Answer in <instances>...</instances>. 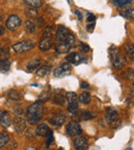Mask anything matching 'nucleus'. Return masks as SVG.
Returning <instances> with one entry per match:
<instances>
[{"label": "nucleus", "mask_w": 134, "mask_h": 150, "mask_svg": "<svg viewBox=\"0 0 134 150\" xmlns=\"http://www.w3.org/2000/svg\"><path fill=\"white\" fill-rule=\"evenodd\" d=\"M43 116V105L41 102H35L30 105L27 109V121L29 125H33L39 122Z\"/></svg>", "instance_id": "f257e3e1"}, {"label": "nucleus", "mask_w": 134, "mask_h": 150, "mask_svg": "<svg viewBox=\"0 0 134 150\" xmlns=\"http://www.w3.org/2000/svg\"><path fill=\"white\" fill-rule=\"evenodd\" d=\"M109 54H110V58L113 60V65L115 69L121 70L125 67L126 63H127L126 57L118 48H115V46H111V48L109 50Z\"/></svg>", "instance_id": "f03ea898"}, {"label": "nucleus", "mask_w": 134, "mask_h": 150, "mask_svg": "<svg viewBox=\"0 0 134 150\" xmlns=\"http://www.w3.org/2000/svg\"><path fill=\"white\" fill-rule=\"evenodd\" d=\"M106 121L115 127H119L121 125V121L119 120V113L115 108H107L105 112Z\"/></svg>", "instance_id": "7ed1b4c3"}, {"label": "nucleus", "mask_w": 134, "mask_h": 150, "mask_svg": "<svg viewBox=\"0 0 134 150\" xmlns=\"http://www.w3.org/2000/svg\"><path fill=\"white\" fill-rule=\"evenodd\" d=\"M33 47L34 42L31 41V40H24V41H20L13 45V50L17 54H22V52H28V50H30Z\"/></svg>", "instance_id": "20e7f679"}, {"label": "nucleus", "mask_w": 134, "mask_h": 150, "mask_svg": "<svg viewBox=\"0 0 134 150\" xmlns=\"http://www.w3.org/2000/svg\"><path fill=\"white\" fill-rule=\"evenodd\" d=\"M72 71V65L69 63H64L61 64L59 67H57L54 71V76L55 77H64L69 75Z\"/></svg>", "instance_id": "39448f33"}, {"label": "nucleus", "mask_w": 134, "mask_h": 150, "mask_svg": "<svg viewBox=\"0 0 134 150\" xmlns=\"http://www.w3.org/2000/svg\"><path fill=\"white\" fill-rule=\"evenodd\" d=\"M66 132L67 134L71 137H78V136H81L83 133V129L81 127L80 123L78 121H70L66 127Z\"/></svg>", "instance_id": "423d86ee"}, {"label": "nucleus", "mask_w": 134, "mask_h": 150, "mask_svg": "<svg viewBox=\"0 0 134 150\" xmlns=\"http://www.w3.org/2000/svg\"><path fill=\"white\" fill-rule=\"evenodd\" d=\"M21 23L22 21L20 17H18L17 15H11L6 21V28L11 31H15L21 26Z\"/></svg>", "instance_id": "0eeeda50"}, {"label": "nucleus", "mask_w": 134, "mask_h": 150, "mask_svg": "<svg viewBox=\"0 0 134 150\" xmlns=\"http://www.w3.org/2000/svg\"><path fill=\"white\" fill-rule=\"evenodd\" d=\"M14 129L17 133H23L26 129V120L21 116V115H18L14 119Z\"/></svg>", "instance_id": "6e6552de"}, {"label": "nucleus", "mask_w": 134, "mask_h": 150, "mask_svg": "<svg viewBox=\"0 0 134 150\" xmlns=\"http://www.w3.org/2000/svg\"><path fill=\"white\" fill-rule=\"evenodd\" d=\"M65 120H66V115H65L64 113H56V114H54L48 119L51 125H57V127L62 125Z\"/></svg>", "instance_id": "1a4fd4ad"}, {"label": "nucleus", "mask_w": 134, "mask_h": 150, "mask_svg": "<svg viewBox=\"0 0 134 150\" xmlns=\"http://www.w3.org/2000/svg\"><path fill=\"white\" fill-rule=\"evenodd\" d=\"M52 133L53 132L51 131L50 127H48V125H46V123H40L35 129V135L39 136V137H48V136Z\"/></svg>", "instance_id": "9d476101"}, {"label": "nucleus", "mask_w": 134, "mask_h": 150, "mask_svg": "<svg viewBox=\"0 0 134 150\" xmlns=\"http://www.w3.org/2000/svg\"><path fill=\"white\" fill-rule=\"evenodd\" d=\"M69 33L70 32H69V30H68V28H66L65 26H59L56 32V39L58 40L59 42L64 41Z\"/></svg>", "instance_id": "9b49d317"}, {"label": "nucleus", "mask_w": 134, "mask_h": 150, "mask_svg": "<svg viewBox=\"0 0 134 150\" xmlns=\"http://www.w3.org/2000/svg\"><path fill=\"white\" fill-rule=\"evenodd\" d=\"M73 145L76 150H86L89 146V143L86 137H81L80 136V137H78L74 140Z\"/></svg>", "instance_id": "f8f14e48"}, {"label": "nucleus", "mask_w": 134, "mask_h": 150, "mask_svg": "<svg viewBox=\"0 0 134 150\" xmlns=\"http://www.w3.org/2000/svg\"><path fill=\"white\" fill-rule=\"evenodd\" d=\"M53 44H54V39H53V38L41 37L38 46H39V48L41 50L46 52V50H51V48H52Z\"/></svg>", "instance_id": "ddd939ff"}, {"label": "nucleus", "mask_w": 134, "mask_h": 150, "mask_svg": "<svg viewBox=\"0 0 134 150\" xmlns=\"http://www.w3.org/2000/svg\"><path fill=\"white\" fill-rule=\"evenodd\" d=\"M0 125L3 127H9L11 125V118L7 111H0Z\"/></svg>", "instance_id": "4468645a"}, {"label": "nucleus", "mask_w": 134, "mask_h": 150, "mask_svg": "<svg viewBox=\"0 0 134 150\" xmlns=\"http://www.w3.org/2000/svg\"><path fill=\"white\" fill-rule=\"evenodd\" d=\"M66 60L67 62L71 65H78L80 63L83 62V57L78 52H71V54H69L66 57Z\"/></svg>", "instance_id": "2eb2a0df"}, {"label": "nucleus", "mask_w": 134, "mask_h": 150, "mask_svg": "<svg viewBox=\"0 0 134 150\" xmlns=\"http://www.w3.org/2000/svg\"><path fill=\"white\" fill-rule=\"evenodd\" d=\"M65 97L64 94H63V91L62 90H58L55 92L54 95V103L56 105H59V106H62L65 102Z\"/></svg>", "instance_id": "dca6fc26"}, {"label": "nucleus", "mask_w": 134, "mask_h": 150, "mask_svg": "<svg viewBox=\"0 0 134 150\" xmlns=\"http://www.w3.org/2000/svg\"><path fill=\"white\" fill-rule=\"evenodd\" d=\"M70 50H71V47H70L65 41L60 42L56 47V52H58V54H66V52H68Z\"/></svg>", "instance_id": "f3484780"}, {"label": "nucleus", "mask_w": 134, "mask_h": 150, "mask_svg": "<svg viewBox=\"0 0 134 150\" xmlns=\"http://www.w3.org/2000/svg\"><path fill=\"white\" fill-rule=\"evenodd\" d=\"M124 50H125L126 54L128 56V58H130V60L133 61L134 59V45L133 43H130V42H127L124 46Z\"/></svg>", "instance_id": "a211bd4d"}, {"label": "nucleus", "mask_w": 134, "mask_h": 150, "mask_svg": "<svg viewBox=\"0 0 134 150\" xmlns=\"http://www.w3.org/2000/svg\"><path fill=\"white\" fill-rule=\"evenodd\" d=\"M51 69H52L51 65H44V66L40 67L37 70V72H36V76H38V77H44V76H46L48 74Z\"/></svg>", "instance_id": "6ab92c4d"}, {"label": "nucleus", "mask_w": 134, "mask_h": 150, "mask_svg": "<svg viewBox=\"0 0 134 150\" xmlns=\"http://www.w3.org/2000/svg\"><path fill=\"white\" fill-rule=\"evenodd\" d=\"M41 65V60L40 59H33L27 64V70L28 71H33L37 69L38 67Z\"/></svg>", "instance_id": "aec40b11"}, {"label": "nucleus", "mask_w": 134, "mask_h": 150, "mask_svg": "<svg viewBox=\"0 0 134 150\" xmlns=\"http://www.w3.org/2000/svg\"><path fill=\"white\" fill-rule=\"evenodd\" d=\"M65 100L67 101V103H78V97L76 93L67 92V93H65Z\"/></svg>", "instance_id": "412c9836"}, {"label": "nucleus", "mask_w": 134, "mask_h": 150, "mask_svg": "<svg viewBox=\"0 0 134 150\" xmlns=\"http://www.w3.org/2000/svg\"><path fill=\"white\" fill-rule=\"evenodd\" d=\"M24 3L29 7L37 8V7H40L43 4V1L42 0H24Z\"/></svg>", "instance_id": "4be33fe9"}, {"label": "nucleus", "mask_w": 134, "mask_h": 150, "mask_svg": "<svg viewBox=\"0 0 134 150\" xmlns=\"http://www.w3.org/2000/svg\"><path fill=\"white\" fill-rule=\"evenodd\" d=\"M120 15L122 17L126 18V19H129V20H133L134 18V11L133 8H124L120 11Z\"/></svg>", "instance_id": "5701e85b"}, {"label": "nucleus", "mask_w": 134, "mask_h": 150, "mask_svg": "<svg viewBox=\"0 0 134 150\" xmlns=\"http://www.w3.org/2000/svg\"><path fill=\"white\" fill-rule=\"evenodd\" d=\"M11 69V61L5 59V60L0 61V72H7Z\"/></svg>", "instance_id": "b1692460"}, {"label": "nucleus", "mask_w": 134, "mask_h": 150, "mask_svg": "<svg viewBox=\"0 0 134 150\" xmlns=\"http://www.w3.org/2000/svg\"><path fill=\"white\" fill-rule=\"evenodd\" d=\"M78 101H80L81 103H83V104H85V105L90 104V102H91V95L89 94L88 92H84L83 94H81L80 97H78Z\"/></svg>", "instance_id": "393cba45"}, {"label": "nucleus", "mask_w": 134, "mask_h": 150, "mask_svg": "<svg viewBox=\"0 0 134 150\" xmlns=\"http://www.w3.org/2000/svg\"><path fill=\"white\" fill-rule=\"evenodd\" d=\"M25 30L27 33L34 34L36 32V25L32 21H27L25 23Z\"/></svg>", "instance_id": "a878e982"}, {"label": "nucleus", "mask_w": 134, "mask_h": 150, "mask_svg": "<svg viewBox=\"0 0 134 150\" xmlns=\"http://www.w3.org/2000/svg\"><path fill=\"white\" fill-rule=\"evenodd\" d=\"M133 0H111V2L113 3V5H115L117 7H124L128 6V5L132 4Z\"/></svg>", "instance_id": "bb28decb"}, {"label": "nucleus", "mask_w": 134, "mask_h": 150, "mask_svg": "<svg viewBox=\"0 0 134 150\" xmlns=\"http://www.w3.org/2000/svg\"><path fill=\"white\" fill-rule=\"evenodd\" d=\"M25 13L27 16V18H30V19H37L38 18V13L36 11V8H34V7H28V8H26Z\"/></svg>", "instance_id": "cd10ccee"}, {"label": "nucleus", "mask_w": 134, "mask_h": 150, "mask_svg": "<svg viewBox=\"0 0 134 150\" xmlns=\"http://www.w3.org/2000/svg\"><path fill=\"white\" fill-rule=\"evenodd\" d=\"M9 142V136L7 133L5 132H2V133H0V148L4 147L7 143Z\"/></svg>", "instance_id": "c85d7f7f"}, {"label": "nucleus", "mask_w": 134, "mask_h": 150, "mask_svg": "<svg viewBox=\"0 0 134 150\" xmlns=\"http://www.w3.org/2000/svg\"><path fill=\"white\" fill-rule=\"evenodd\" d=\"M54 36V28L53 26H46L42 31V37H48V38H53Z\"/></svg>", "instance_id": "c756f323"}, {"label": "nucleus", "mask_w": 134, "mask_h": 150, "mask_svg": "<svg viewBox=\"0 0 134 150\" xmlns=\"http://www.w3.org/2000/svg\"><path fill=\"white\" fill-rule=\"evenodd\" d=\"M78 116L80 117L81 120H88V119L94 118V115H93L91 112H89V111H82V112L78 113Z\"/></svg>", "instance_id": "7c9ffc66"}, {"label": "nucleus", "mask_w": 134, "mask_h": 150, "mask_svg": "<svg viewBox=\"0 0 134 150\" xmlns=\"http://www.w3.org/2000/svg\"><path fill=\"white\" fill-rule=\"evenodd\" d=\"M7 96H9V98L11 99V101H20L21 100V95L19 94V92H17V91H15V90L9 91Z\"/></svg>", "instance_id": "2f4dec72"}, {"label": "nucleus", "mask_w": 134, "mask_h": 150, "mask_svg": "<svg viewBox=\"0 0 134 150\" xmlns=\"http://www.w3.org/2000/svg\"><path fill=\"white\" fill-rule=\"evenodd\" d=\"M68 112L71 114L76 115L78 112V103H68V108H67Z\"/></svg>", "instance_id": "473e14b6"}, {"label": "nucleus", "mask_w": 134, "mask_h": 150, "mask_svg": "<svg viewBox=\"0 0 134 150\" xmlns=\"http://www.w3.org/2000/svg\"><path fill=\"white\" fill-rule=\"evenodd\" d=\"M64 41L66 42L71 48H73L74 46H76V37H74L73 34H71V33L68 34V36H67V38L64 40Z\"/></svg>", "instance_id": "72a5a7b5"}, {"label": "nucleus", "mask_w": 134, "mask_h": 150, "mask_svg": "<svg viewBox=\"0 0 134 150\" xmlns=\"http://www.w3.org/2000/svg\"><path fill=\"white\" fill-rule=\"evenodd\" d=\"M122 77L126 80H130L133 79V70L132 69H127L122 73Z\"/></svg>", "instance_id": "f704fd0d"}, {"label": "nucleus", "mask_w": 134, "mask_h": 150, "mask_svg": "<svg viewBox=\"0 0 134 150\" xmlns=\"http://www.w3.org/2000/svg\"><path fill=\"white\" fill-rule=\"evenodd\" d=\"M51 99V93L50 92H42V94L39 96V98H38V100H39V102H46V101H48Z\"/></svg>", "instance_id": "c9c22d12"}, {"label": "nucleus", "mask_w": 134, "mask_h": 150, "mask_svg": "<svg viewBox=\"0 0 134 150\" xmlns=\"http://www.w3.org/2000/svg\"><path fill=\"white\" fill-rule=\"evenodd\" d=\"M9 57V48H2V50H0V59L1 60H5Z\"/></svg>", "instance_id": "e433bc0d"}, {"label": "nucleus", "mask_w": 134, "mask_h": 150, "mask_svg": "<svg viewBox=\"0 0 134 150\" xmlns=\"http://www.w3.org/2000/svg\"><path fill=\"white\" fill-rule=\"evenodd\" d=\"M80 46H81V50L82 52H87L90 50V46L88 44H86L85 42H80Z\"/></svg>", "instance_id": "4c0bfd02"}, {"label": "nucleus", "mask_w": 134, "mask_h": 150, "mask_svg": "<svg viewBox=\"0 0 134 150\" xmlns=\"http://www.w3.org/2000/svg\"><path fill=\"white\" fill-rule=\"evenodd\" d=\"M53 140H54V137H53V133H52V134H50V135L48 136V139H46V148L50 147V145L52 144Z\"/></svg>", "instance_id": "58836bf2"}, {"label": "nucleus", "mask_w": 134, "mask_h": 150, "mask_svg": "<svg viewBox=\"0 0 134 150\" xmlns=\"http://www.w3.org/2000/svg\"><path fill=\"white\" fill-rule=\"evenodd\" d=\"M95 20H96L95 15H93V13H89L88 15V23H94Z\"/></svg>", "instance_id": "ea45409f"}, {"label": "nucleus", "mask_w": 134, "mask_h": 150, "mask_svg": "<svg viewBox=\"0 0 134 150\" xmlns=\"http://www.w3.org/2000/svg\"><path fill=\"white\" fill-rule=\"evenodd\" d=\"M37 20V26L38 27H42V26H44V20L42 19V18H39V19H36Z\"/></svg>", "instance_id": "a19ab883"}, {"label": "nucleus", "mask_w": 134, "mask_h": 150, "mask_svg": "<svg viewBox=\"0 0 134 150\" xmlns=\"http://www.w3.org/2000/svg\"><path fill=\"white\" fill-rule=\"evenodd\" d=\"M94 28H95V23H91L87 26V30H88V31H93Z\"/></svg>", "instance_id": "79ce46f5"}, {"label": "nucleus", "mask_w": 134, "mask_h": 150, "mask_svg": "<svg viewBox=\"0 0 134 150\" xmlns=\"http://www.w3.org/2000/svg\"><path fill=\"white\" fill-rule=\"evenodd\" d=\"M89 86H90V84L86 81H83L82 83H81V88H89Z\"/></svg>", "instance_id": "37998d69"}, {"label": "nucleus", "mask_w": 134, "mask_h": 150, "mask_svg": "<svg viewBox=\"0 0 134 150\" xmlns=\"http://www.w3.org/2000/svg\"><path fill=\"white\" fill-rule=\"evenodd\" d=\"M4 32H5L4 27H3V26H1V25H0V36H2L3 34H4Z\"/></svg>", "instance_id": "c03bdc74"}, {"label": "nucleus", "mask_w": 134, "mask_h": 150, "mask_svg": "<svg viewBox=\"0 0 134 150\" xmlns=\"http://www.w3.org/2000/svg\"><path fill=\"white\" fill-rule=\"evenodd\" d=\"M76 15L78 16V20H80V21H82V19H83L82 15H80V13H78V11H76Z\"/></svg>", "instance_id": "a18cd8bd"}, {"label": "nucleus", "mask_w": 134, "mask_h": 150, "mask_svg": "<svg viewBox=\"0 0 134 150\" xmlns=\"http://www.w3.org/2000/svg\"><path fill=\"white\" fill-rule=\"evenodd\" d=\"M25 150H36V148L35 147H28V148H26Z\"/></svg>", "instance_id": "49530a36"}, {"label": "nucleus", "mask_w": 134, "mask_h": 150, "mask_svg": "<svg viewBox=\"0 0 134 150\" xmlns=\"http://www.w3.org/2000/svg\"><path fill=\"white\" fill-rule=\"evenodd\" d=\"M1 20H2V17H1V15H0V21H1Z\"/></svg>", "instance_id": "de8ad7c7"}, {"label": "nucleus", "mask_w": 134, "mask_h": 150, "mask_svg": "<svg viewBox=\"0 0 134 150\" xmlns=\"http://www.w3.org/2000/svg\"><path fill=\"white\" fill-rule=\"evenodd\" d=\"M127 150H132V148H128V149Z\"/></svg>", "instance_id": "09e8293b"}]
</instances>
